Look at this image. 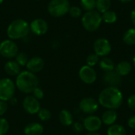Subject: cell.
Listing matches in <instances>:
<instances>
[{"instance_id":"6da1fadb","label":"cell","mask_w":135,"mask_h":135,"mask_svg":"<svg viewBox=\"0 0 135 135\" xmlns=\"http://www.w3.org/2000/svg\"><path fill=\"white\" fill-rule=\"evenodd\" d=\"M123 102V95L118 87H107L99 94L98 103L106 109L116 110Z\"/></svg>"},{"instance_id":"7a4b0ae2","label":"cell","mask_w":135,"mask_h":135,"mask_svg":"<svg viewBox=\"0 0 135 135\" xmlns=\"http://www.w3.org/2000/svg\"><path fill=\"white\" fill-rule=\"evenodd\" d=\"M39 80L36 75L28 70L21 71L16 77L15 85L16 88L22 93L30 94L38 86Z\"/></svg>"},{"instance_id":"3957f363","label":"cell","mask_w":135,"mask_h":135,"mask_svg":"<svg viewBox=\"0 0 135 135\" xmlns=\"http://www.w3.org/2000/svg\"><path fill=\"white\" fill-rule=\"evenodd\" d=\"M30 32L29 23L22 18H17L11 21L6 28V35L9 40L24 39Z\"/></svg>"},{"instance_id":"277c9868","label":"cell","mask_w":135,"mask_h":135,"mask_svg":"<svg viewBox=\"0 0 135 135\" xmlns=\"http://www.w3.org/2000/svg\"><path fill=\"white\" fill-rule=\"evenodd\" d=\"M102 21L101 13L95 9L85 12L81 17V25L83 28L90 32L97 31L100 27Z\"/></svg>"},{"instance_id":"5b68a950","label":"cell","mask_w":135,"mask_h":135,"mask_svg":"<svg viewBox=\"0 0 135 135\" xmlns=\"http://www.w3.org/2000/svg\"><path fill=\"white\" fill-rule=\"evenodd\" d=\"M70 4L68 0H51L47 4V12L54 17H61L69 13Z\"/></svg>"},{"instance_id":"8992f818","label":"cell","mask_w":135,"mask_h":135,"mask_svg":"<svg viewBox=\"0 0 135 135\" xmlns=\"http://www.w3.org/2000/svg\"><path fill=\"white\" fill-rule=\"evenodd\" d=\"M15 82L9 78H3L0 79V100H10L16 91Z\"/></svg>"},{"instance_id":"52a82bcc","label":"cell","mask_w":135,"mask_h":135,"mask_svg":"<svg viewBox=\"0 0 135 135\" xmlns=\"http://www.w3.org/2000/svg\"><path fill=\"white\" fill-rule=\"evenodd\" d=\"M18 52H19L18 46L14 42V40L7 39L1 41L0 43L1 56L8 59H12L16 57Z\"/></svg>"},{"instance_id":"ba28073f","label":"cell","mask_w":135,"mask_h":135,"mask_svg":"<svg viewBox=\"0 0 135 135\" xmlns=\"http://www.w3.org/2000/svg\"><path fill=\"white\" fill-rule=\"evenodd\" d=\"M93 50L99 57H106L112 51V45L108 40L98 38L93 43Z\"/></svg>"},{"instance_id":"9c48e42d","label":"cell","mask_w":135,"mask_h":135,"mask_svg":"<svg viewBox=\"0 0 135 135\" xmlns=\"http://www.w3.org/2000/svg\"><path fill=\"white\" fill-rule=\"evenodd\" d=\"M22 108L28 114L36 115L40 110L41 106L39 100L36 99L32 95H28L22 100Z\"/></svg>"},{"instance_id":"30bf717a","label":"cell","mask_w":135,"mask_h":135,"mask_svg":"<svg viewBox=\"0 0 135 135\" xmlns=\"http://www.w3.org/2000/svg\"><path fill=\"white\" fill-rule=\"evenodd\" d=\"M78 75H79V78L81 79V81L87 85L93 84L96 81L97 78V74L94 68L88 65L82 66L80 68Z\"/></svg>"},{"instance_id":"8fae6325","label":"cell","mask_w":135,"mask_h":135,"mask_svg":"<svg viewBox=\"0 0 135 135\" xmlns=\"http://www.w3.org/2000/svg\"><path fill=\"white\" fill-rule=\"evenodd\" d=\"M99 108V103L93 97H85L79 103V109L86 115H93Z\"/></svg>"},{"instance_id":"7c38bea8","label":"cell","mask_w":135,"mask_h":135,"mask_svg":"<svg viewBox=\"0 0 135 135\" xmlns=\"http://www.w3.org/2000/svg\"><path fill=\"white\" fill-rule=\"evenodd\" d=\"M29 28L36 36H43L48 31V24L43 18H36L29 23Z\"/></svg>"},{"instance_id":"4fadbf2b","label":"cell","mask_w":135,"mask_h":135,"mask_svg":"<svg viewBox=\"0 0 135 135\" xmlns=\"http://www.w3.org/2000/svg\"><path fill=\"white\" fill-rule=\"evenodd\" d=\"M83 127L88 132H97L102 127L101 119L94 115H89L83 120Z\"/></svg>"},{"instance_id":"5bb4252c","label":"cell","mask_w":135,"mask_h":135,"mask_svg":"<svg viewBox=\"0 0 135 135\" xmlns=\"http://www.w3.org/2000/svg\"><path fill=\"white\" fill-rule=\"evenodd\" d=\"M103 81L108 87H119L122 83V77L115 70L104 72Z\"/></svg>"},{"instance_id":"9a60e30c","label":"cell","mask_w":135,"mask_h":135,"mask_svg":"<svg viewBox=\"0 0 135 135\" xmlns=\"http://www.w3.org/2000/svg\"><path fill=\"white\" fill-rule=\"evenodd\" d=\"M44 66H45L44 60L41 57H39V56H34L29 59L26 64L27 70L33 74H36L43 70V69L44 68Z\"/></svg>"},{"instance_id":"2e32d148","label":"cell","mask_w":135,"mask_h":135,"mask_svg":"<svg viewBox=\"0 0 135 135\" xmlns=\"http://www.w3.org/2000/svg\"><path fill=\"white\" fill-rule=\"evenodd\" d=\"M44 131V129L42 124L36 122H32L25 127L24 134L25 135H42Z\"/></svg>"},{"instance_id":"e0dca14e","label":"cell","mask_w":135,"mask_h":135,"mask_svg":"<svg viewBox=\"0 0 135 135\" xmlns=\"http://www.w3.org/2000/svg\"><path fill=\"white\" fill-rule=\"evenodd\" d=\"M4 71L10 77H17L21 72V66L15 60H9L4 65Z\"/></svg>"},{"instance_id":"ac0fdd59","label":"cell","mask_w":135,"mask_h":135,"mask_svg":"<svg viewBox=\"0 0 135 135\" xmlns=\"http://www.w3.org/2000/svg\"><path fill=\"white\" fill-rule=\"evenodd\" d=\"M118 118V114L115 110L112 109H107L101 116V121L102 123L108 125V126H112L115 124Z\"/></svg>"},{"instance_id":"d6986e66","label":"cell","mask_w":135,"mask_h":135,"mask_svg":"<svg viewBox=\"0 0 135 135\" xmlns=\"http://www.w3.org/2000/svg\"><path fill=\"white\" fill-rule=\"evenodd\" d=\"M132 66L128 61H121L115 67V71L121 77L128 75L131 71Z\"/></svg>"},{"instance_id":"ffe728a7","label":"cell","mask_w":135,"mask_h":135,"mask_svg":"<svg viewBox=\"0 0 135 135\" xmlns=\"http://www.w3.org/2000/svg\"><path fill=\"white\" fill-rule=\"evenodd\" d=\"M59 122L61 123V124L65 127H70V126L73 125V123H74L73 115L70 111H68L66 109H63L59 112Z\"/></svg>"},{"instance_id":"44dd1931","label":"cell","mask_w":135,"mask_h":135,"mask_svg":"<svg viewBox=\"0 0 135 135\" xmlns=\"http://www.w3.org/2000/svg\"><path fill=\"white\" fill-rule=\"evenodd\" d=\"M99 66L100 67V69L104 71V72H108V71H112V70H115V63L112 61V59H111L108 57H102V59L99 61Z\"/></svg>"},{"instance_id":"7402d4cb","label":"cell","mask_w":135,"mask_h":135,"mask_svg":"<svg viewBox=\"0 0 135 135\" xmlns=\"http://www.w3.org/2000/svg\"><path fill=\"white\" fill-rule=\"evenodd\" d=\"M108 135H127V131L125 127L119 124H113L112 126H109L108 131Z\"/></svg>"},{"instance_id":"603a6c76","label":"cell","mask_w":135,"mask_h":135,"mask_svg":"<svg viewBox=\"0 0 135 135\" xmlns=\"http://www.w3.org/2000/svg\"><path fill=\"white\" fill-rule=\"evenodd\" d=\"M123 40L127 45H135V28H129L123 34Z\"/></svg>"},{"instance_id":"cb8c5ba5","label":"cell","mask_w":135,"mask_h":135,"mask_svg":"<svg viewBox=\"0 0 135 135\" xmlns=\"http://www.w3.org/2000/svg\"><path fill=\"white\" fill-rule=\"evenodd\" d=\"M101 17H102V21L104 22H105L106 24H113V23L116 22V21L118 19L116 13L111 9L102 13Z\"/></svg>"},{"instance_id":"d4e9b609","label":"cell","mask_w":135,"mask_h":135,"mask_svg":"<svg viewBox=\"0 0 135 135\" xmlns=\"http://www.w3.org/2000/svg\"><path fill=\"white\" fill-rule=\"evenodd\" d=\"M111 6H112L111 0H97L96 2V9L101 14L109 10Z\"/></svg>"},{"instance_id":"484cf974","label":"cell","mask_w":135,"mask_h":135,"mask_svg":"<svg viewBox=\"0 0 135 135\" xmlns=\"http://www.w3.org/2000/svg\"><path fill=\"white\" fill-rule=\"evenodd\" d=\"M97 0H80V6L81 9L85 11H91L96 9Z\"/></svg>"},{"instance_id":"4316f807","label":"cell","mask_w":135,"mask_h":135,"mask_svg":"<svg viewBox=\"0 0 135 135\" xmlns=\"http://www.w3.org/2000/svg\"><path fill=\"white\" fill-rule=\"evenodd\" d=\"M37 115H38V117H39L40 120L43 121V122L48 121L51 118V112H50L49 109L45 108H40V110L39 111Z\"/></svg>"},{"instance_id":"83f0119b","label":"cell","mask_w":135,"mask_h":135,"mask_svg":"<svg viewBox=\"0 0 135 135\" xmlns=\"http://www.w3.org/2000/svg\"><path fill=\"white\" fill-rule=\"evenodd\" d=\"M28 57L25 52H18L15 57V61L18 63V65L21 66H26V64L28 61Z\"/></svg>"},{"instance_id":"f1b7e54d","label":"cell","mask_w":135,"mask_h":135,"mask_svg":"<svg viewBox=\"0 0 135 135\" xmlns=\"http://www.w3.org/2000/svg\"><path fill=\"white\" fill-rule=\"evenodd\" d=\"M99 61H100L99 56L95 53H92L89 54L86 58V65L93 67L97 63H99Z\"/></svg>"},{"instance_id":"f546056e","label":"cell","mask_w":135,"mask_h":135,"mask_svg":"<svg viewBox=\"0 0 135 135\" xmlns=\"http://www.w3.org/2000/svg\"><path fill=\"white\" fill-rule=\"evenodd\" d=\"M68 13L73 18H78L82 14V9L81 7H79L78 6H70Z\"/></svg>"},{"instance_id":"4dcf8cb0","label":"cell","mask_w":135,"mask_h":135,"mask_svg":"<svg viewBox=\"0 0 135 135\" xmlns=\"http://www.w3.org/2000/svg\"><path fill=\"white\" fill-rule=\"evenodd\" d=\"M9 124L6 119L3 117H0V135L6 134L9 131Z\"/></svg>"},{"instance_id":"1f68e13d","label":"cell","mask_w":135,"mask_h":135,"mask_svg":"<svg viewBox=\"0 0 135 135\" xmlns=\"http://www.w3.org/2000/svg\"><path fill=\"white\" fill-rule=\"evenodd\" d=\"M32 96H33L36 99H37V100H42V99L44 98V93L43 89H42L41 88H40L39 86H37V87L32 91Z\"/></svg>"},{"instance_id":"d6a6232c","label":"cell","mask_w":135,"mask_h":135,"mask_svg":"<svg viewBox=\"0 0 135 135\" xmlns=\"http://www.w3.org/2000/svg\"><path fill=\"white\" fill-rule=\"evenodd\" d=\"M127 106L130 109L135 112V94H132L127 99Z\"/></svg>"},{"instance_id":"836d02e7","label":"cell","mask_w":135,"mask_h":135,"mask_svg":"<svg viewBox=\"0 0 135 135\" xmlns=\"http://www.w3.org/2000/svg\"><path fill=\"white\" fill-rule=\"evenodd\" d=\"M8 110V104L7 102L0 100V117L3 116Z\"/></svg>"},{"instance_id":"e575fe53","label":"cell","mask_w":135,"mask_h":135,"mask_svg":"<svg viewBox=\"0 0 135 135\" xmlns=\"http://www.w3.org/2000/svg\"><path fill=\"white\" fill-rule=\"evenodd\" d=\"M73 128H74V131H76L77 133H81L84 130V127H83V124L77 122V123H73Z\"/></svg>"},{"instance_id":"d590c367","label":"cell","mask_w":135,"mask_h":135,"mask_svg":"<svg viewBox=\"0 0 135 135\" xmlns=\"http://www.w3.org/2000/svg\"><path fill=\"white\" fill-rule=\"evenodd\" d=\"M127 124L130 128L135 130V115H132L128 119Z\"/></svg>"},{"instance_id":"8d00e7d4","label":"cell","mask_w":135,"mask_h":135,"mask_svg":"<svg viewBox=\"0 0 135 135\" xmlns=\"http://www.w3.org/2000/svg\"><path fill=\"white\" fill-rule=\"evenodd\" d=\"M131 20L132 24L134 25L135 28V9H134L131 12Z\"/></svg>"},{"instance_id":"74e56055","label":"cell","mask_w":135,"mask_h":135,"mask_svg":"<svg viewBox=\"0 0 135 135\" xmlns=\"http://www.w3.org/2000/svg\"><path fill=\"white\" fill-rule=\"evenodd\" d=\"M85 135H101L99 133H97V132H89L88 134H86Z\"/></svg>"},{"instance_id":"f35d334b","label":"cell","mask_w":135,"mask_h":135,"mask_svg":"<svg viewBox=\"0 0 135 135\" xmlns=\"http://www.w3.org/2000/svg\"><path fill=\"white\" fill-rule=\"evenodd\" d=\"M119 1H121L122 2H131V0H119Z\"/></svg>"},{"instance_id":"ab89813d","label":"cell","mask_w":135,"mask_h":135,"mask_svg":"<svg viewBox=\"0 0 135 135\" xmlns=\"http://www.w3.org/2000/svg\"><path fill=\"white\" fill-rule=\"evenodd\" d=\"M133 62H134V65L135 66V55H134V58H133Z\"/></svg>"},{"instance_id":"60d3db41","label":"cell","mask_w":135,"mask_h":135,"mask_svg":"<svg viewBox=\"0 0 135 135\" xmlns=\"http://www.w3.org/2000/svg\"><path fill=\"white\" fill-rule=\"evenodd\" d=\"M4 2V0H0V4H2Z\"/></svg>"},{"instance_id":"b9f144b4","label":"cell","mask_w":135,"mask_h":135,"mask_svg":"<svg viewBox=\"0 0 135 135\" xmlns=\"http://www.w3.org/2000/svg\"><path fill=\"white\" fill-rule=\"evenodd\" d=\"M36 1H40V0H36Z\"/></svg>"},{"instance_id":"7bdbcfd3","label":"cell","mask_w":135,"mask_h":135,"mask_svg":"<svg viewBox=\"0 0 135 135\" xmlns=\"http://www.w3.org/2000/svg\"><path fill=\"white\" fill-rule=\"evenodd\" d=\"M0 56H1V55H0Z\"/></svg>"},{"instance_id":"ee69618b","label":"cell","mask_w":135,"mask_h":135,"mask_svg":"<svg viewBox=\"0 0 135 135\" xmlns=\"http://www.w3.org/2000/svg\"><path fill=\"white\" fill-rule=\"evenodd\" d=\"M0 43H1V41H0Z\"/></svg>"}]
</instances>
